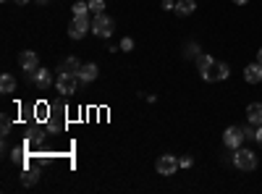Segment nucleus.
Here are the masks:
<instances>
[{
    "instance_id": "f257e3e1",
    "label": "nucleus",
    "mask_w": 262,
    "mask_h": 194,
    "mask_svg": "<svg viewBox=\"0 0 262 194\" xmlns=\"http://www.w3.org/2000/svg\"><path fill=\"white\" fill-rule=\"evenodd\" d=\"M233 165L238 170H254L257 168V155L252 153V149L238 147V149H233Z\"/></svg>"
},
{
    "instance_id": "f03ea898",
    "label": "nucleus",
    "mask_w": 262,
    "mask_h": 194,
    "mask_svg": "<svg viewBox=\"0 0 262 194\" xmlns=\"http://www.w3.org/2000/svg\"><path fill=\"white\" fill-rule=\"evenodd\" d=\"M113 29H116V21L107 16V13H97V16H95V21H92V32H95L97 37L107 39V37L113 34Z\"/></svg>"
},
{
    "instance_id": "7ed1b4c3",
    "label": "nucleus",
    "mask_w": 262,
    "mask_h": 194,
    "mask_svg": "<svg viewBox=\"0 0 262 194\" xmlns=\"http://www.w3.org/2000/svg\"><path fill=\"white\" fill-rule=\"evenodd\" d=\"M92 29V21H90V13H81V16H74V21L69 24V37L71 39H81L86 32Z\"/></svg>"
},
{
    "instance_id": "20e7f679",
    "label": "nucleus",
    "mask_w": 262,
    "mask_h": 194,
    "mask_svg": "<svg viewBox=\"0 0 262 194\" xmlns=\"http://www.w3.org/2000/svg\"><path fill=\"white\" fill-rule=\"evenodd\" d=\"M202 74V79L205 81H223V79H228V74H231V69H228V63H210V66L205 69V71H200Z\"/></svg>"
},
{
    "instance_id": "39448f33",
    "label": "nucleus",
    "mask_w": 262,
    "mask_h": 194,
    "mask_svg": "<svg viewBox=\"0 0 262 194\" xmlns=\"http://www.w3.org/2000/svg\"><path fill=\"white\" fill-rule=\"evenodd\" d=\"M247 139H244V126H228L226 134H223V144L228 149H238Z\"/></svg>"
},
{
    "instance_id": "423d86ee",
    "label": "nucleus",
    "mask_w": 262,
    "mask_h": 194,
    "mask_svg": "<svg viewBox=\"0 0 262 194\" xmlns=\"http://www.w3.org/2000/svg\"><path fill=\"white\" fill-rule=\"evenodd\" d=\"M155 168H158L160 176H173V174H176V170L181 168V163H179L176 155H160L158 163H155Z\"/></svg>"
},
{
    "instance_id": "0eeeda50",
    "label": "nucleus",
    "mask_w": 262,
    "mask_h": 194,
    "mask_svg": "<svg viewBox=\"0 0 262 194\" xmlns=\"http://www.w3.org/2000/svg\"><path fill=\"white\" fill-rule=\"evenodd\" d=\"M18 63H21V69L27 71V76L34 79V71L39 69V58H37V53H34V50H24V53L18 55Z\"/></svg>"
},
{
    "instance_id": "6e6552de",
    "label": "nucleus",
    "mask_w": 262,
    "mask_h": 194,
    "mask_svg": "<svg viewBox=\"0 0 262 194\" xmlns=\"http://www.w3.org/2000/svg\"><path fill=\"white\" fill-rule=\"evenodd\" d=\"M76 87H79V74H58V92H63V95H71V92H76Z\"/></svg>"
},
{
    "instance_id": "1a4fd4ad",
    "label": "nucleus",
    "mask_w": 262,
    "mask_h": 194,
    "mask_svg": "<svg viewBox=\"0 0 262 194\" xmlns=\"http://www.w3.org/2000/svg\"><path fill=\"white\" fill-rule=\"evenodd\" d=\"M97 74H100V69L95 66V63H81V69H79V81H81V84H92V81L97 79Z\"/></svg>"
},
{
    "instance_id": "9d476101",
    "label": "nucleus",
    "mask_w": 262,
    "mask_h": 194,
    "mask_svg": "<svg viewBox=\"0 0 262 194\" xmlns=\"http://www.w3.org/2000/svg\"><path fill=\"white\" fill-rule=\"evenodd\" d=\"M244 81L247 84H259L262 81V63H249V66L244 69Z\"/></svg>"
},
{
    "instance_id": "9b49d317",
    "label": "nucleus",
    "mask_w": 262,
    "mask_h": 194,
    "mask_svg": "<svg viewBox=\"0 0 262 194\" xmlns=\"http://www.w3.org/2000/svg\"><path fill=\"white\" fill-rule=\"evenodd\" d=\"M32 81L37 84L39 90H50V87H53V74H50L48 69H37V71H34V79H32Z\"/></svg>"
},
{
    "instance_id": "f8f14e48",
    "label": "nucleus",
    "mask_w": 262,
    "mask_h": 194,
    "mask_svg": "<svg viewBox=\"0 0 262 194\" xmlns=\"http://www.w3.org/2000/svg\"><path fill=\"white\" fill-rule=\"evenodd\" d=\"M247 118H249V123L262 126V102H252V105H247Z\"/></svg>"
},
{
    "instance_id": "ddd939ff",
    "label": "nucleus",
    "mask_w": 262,
    "mask_h": 194,
    "mask_svg": "<svg viewBox=\"0 0 262 194\" xmlns=\"http://www.w3.org/2000/svg\"><path fill=\"white\" fill-rule=\"evenodd\" d=\"M79 69H81L79 58H66L60 66H58V71H63V74H79Z\"/></svg>"
},
{
    "instance_id": "4468645a",
    "label": "nucleus",
    "mask_w": 262,
    "mask_h": 194,
    "mask_svg": "<svg viewBox=\"0 0 262 194\" xmlns=\"http://www.w3.org/2000/svg\"><path fill=\"white\" fill-rule=\"evenodd\" d=\"M194 8H196V0H179L176 3V13L179 16H191Z\"/></svg>"
},
{
    "instance_id": "2eb2a0df",
    "label": "nucleus",
    "mask_w": 262,
    "mask_h": 194,
    "mask_svg": "<svg viewBox=\"0 0 262 194\" xmlns=\"http://www.w3.org/2000/svg\"><path fill=\"white\" fill-rule=\"evenodd\" d=\"M16 90V79L11 76V74H3V76H0V92H3V95H11Z\"/></svg>"
},
{
    "instance_id": "dca6fc26",
    "label": "nucleus",
    "mask_w": 262,
    "mask_h": 194,
    "mask_svg": "<svg viewBox=\"0 0 262 194\" xmlns=\"http://www.w3.org/2000/svg\"><path fill=\"white\" fill-rule=\"evenodd\" d=\"M196 55H200V45H196V42H186L184 58H196Z\"/></svg>"
},
{
    "instance_id": "f3484780",
    "label": "nucleus",
    "mask_w": 262,
    "mask_h": 194,
    "mask_svg": "<svg viewBox=\"0 0 262 194\" xmlns=\"http://www.w3.org/2000/svg\"><path fill=\"white\" fill-rule=\"evenodd\" d=\"M90 13H105V0H90Z\"/></svg>"
},
{
    "instance_id": "a211bd4d",
    "label": "nucleus",
    "mask_w": 262,
    "mask_h": 194,
    "mask_svg": "<svg viewBox=\"0 0 262 194\" xmlns=\"http://www.w3.org/2000/svg\"><path fill=\"white\" fill-rule=\"evenodd\" d=\"M210 63H212V58H210V55H205V53L196 55V66H200V71H205V69L210 66Z\"/></svg>"
},
{
    "instance_id": "6ab92c4d",
    "label": "nucleus",
    "mask_w": 262,
    "mask_h": 194,
    "mask_svg": "<svg viewBox=\"0 0 262 194\" xmlns=\"http://www.w3.org/2000/svg\"><path fill=\"white\" fill-rule=\"evenodd\" d=\"M244 139L247 142H257V128L254 126H244Z\"/></svg>"
},
{
    "instance_id": "aec40b11",
    "label": "nucleus",
    "mask_w": 262,
    "mask_h": 194,
    "mask_svg": "<svg viewBox=\"0 0 262 194\" xmlns=\"http://www.w3.org/2000/svg\"><path fill=\"white\" fill-rule=\"evenodd\" d=\"M81 13H90V3H74V16H81Z\"/></svg>"
},
{
    "instance_id": "412c9836",
    "label": "nucleus",
    "mask_w": 262,
    "mask_h": 194,
    "mask_svg": "<svg viewBox=\"0 0 262 194\" xmlns=\"http://www.w3.org/2000/svg\"><path fill=\"white\" fill-rule=\"evenodd\" d=\"M121 50H123V53L134 50V39H131V37H123V39H121Z\"/></svg>"
},
{
    "instance_id": "4be33fe9",
    "label": "nucleus",
    "mask_w": 262,
    "mask_h": 194,
    "mask_svg": "<svg viewBox=\"0 0 262 194\" xmlns=\"http://www.w3.org/2000/svg\"><path fill=\"white\" fill-rule=\"evenodd\" d=\"M37 179H39V176H37V174H34V170H27V174H24V179H21V181H24V184H27V186H32V184H34V181H37Z\"/></svg>"
},
{
    "instance_id": "5701e85b",
    "label": "nucleus",
    "mask_w": 262,
    "mask_h": 194,
    "mask_svg": "<svg viewBox=\"0 0 262 194\" xmlns=\"http://www.w3.org/2000/svg\"><path fill=\"white\" fill-rule=\"evenodd\" d=\"M60 126H63V123H60V121H58L55 116H53V118L48 121V128H50V132H58V128H60Z\"/></svg>"
},
{
    "instance_id": "b1692460",
    "label": "nucleus",
    "mask_w": 262,
    "mask_h": 194,
    "mask_svg": "<svg viewBox=\"0 0 262 194\" xmlns=\"http://www.w3.org/2000/svg\"><path fill=\"white\" fill-rule=\"evenodd\" d=\"M179 163H181V168H191V165H194V158H189V155H184V158H181Z\"/></svg>"
},
{
    "instance_id": "393cba45",
    "label": "nucleus",
    "mask_w": 262,
    "mask_h": 194,
    "mask_svg": "<svg viewBox=\"0 0 262 194\" xmlns=\"http://www.w3.org/2000/svg\"><path fill=\"white\" fill-rule=\"evenodd\" d=\"M163 11H176V3L173 0H163Z\"/></svg>"
},
{
    "instance_id": "a878e982",
    "label": "nucleus",
    "mask_w": 262,
    "mask_h": 194,
    "mask_svg": "<svg viewBox=\"0 0 262 194\" xmlns=\"http://www.w3.org/2000/svg\"><path fill=\"white\" fill-rule=\"evenodd\" d=\"M11 132V121H8V116L3 118V134H8Z\"/></svg>"
},
{
    "instance_id": "bb28decb",
    "label": "nucleus",
    "mask_w": 262,
    "mask_h": 194,
    "mask_svg": "<svg viewBox=\"0 0 262 194\" xmlns=\"http://www.w3.org/2000/svg\"><path fill=\"white\" fill-rule=\"evenodd\" d=\"M233 3H236V6H247V3H249V0H233Z\"/></svg>"
},
{
    "instance_id": "cd10ccee",
    "label": "nucleus",
    "mask_w": 262,
    "mask_h": 194,
    "mask_svg": "<svg viewBox=\"0 0 262 194\" xmlns=\"http://www.w3.org/2000/svg\"><path fill=\"white\" fill-rule=\"evenodd\" d=\"M13 3H18V6H27V3H29V0H13Z\"/></svg>"
},
{
    "instance_id": "c85d7f7f",
    "label": "nucleus",
    "mask_w": 262,
    "mask_h": 194,
    "mask_svg": "<svg viewBox=\"0 0 262 194\" xmlns=\"http://www.w3.org/2000/svg\"><path fill=\"white\" fill-rule=\"evenodd\" d=\"M257 60H259V63H262V48H259V50H257Z\"/></svg>"
},
{
    "instance_id": "c756f323",
    "label": "nucleus",
    "mask_w": 262,
    "mask_h": 194,
    "mask_svg": "<svg viewBox=\"0 0 262 194\" xmlns=\"http://www.w3.org/2000/svg\"><path fill=\"white\" fill-rule=\"evenodd\" d=\"M37 3H39V6H45V3H48V0H37Z\"/></svg>"
},
{
    "instance_id": "7c9ffc66",
    "label": "nucleus",
    "mask_w": 262,
    "mask_h": 194,
    "mask_svg": "<svg viewBox=\"0 0 262 194\" xmlns=\"http://www.w3.org/2000/svg\"><path fill=\"white\" fill-rule=\"evenodd\" d=\"M3 3H6V0H3Z\"/></svg>"
}]
</instances>
